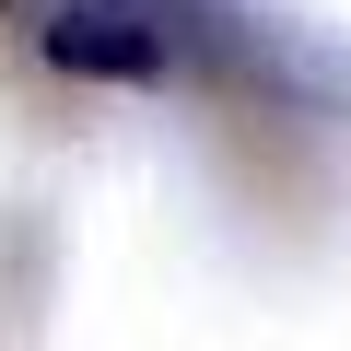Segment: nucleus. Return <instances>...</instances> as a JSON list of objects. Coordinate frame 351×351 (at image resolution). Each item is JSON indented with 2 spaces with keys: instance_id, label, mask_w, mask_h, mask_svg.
Returning <instances> with one entry per match:
<instances>
[{
  "instance_id": "obj_1",
  "label": "nucleus",
  "mask_w": 351,
  "mask_h": 351,
  "mask_svg": "<svg viewBox=\"0 0 351 351\" xmlns=\"http://www.w3.org/2000/svg\"><path fill=\"white\" fill-rule=\"evenodd\" d=\"M24 24H36L47 71H71V82H164L188 59L176 0H24Z\"/></svg>"
}]
</instances>
